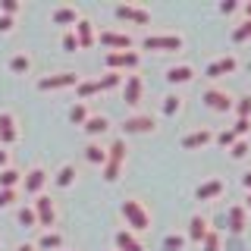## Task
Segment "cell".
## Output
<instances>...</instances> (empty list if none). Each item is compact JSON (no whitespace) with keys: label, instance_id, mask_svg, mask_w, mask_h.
I'll use <instances>...</instances> for the list:
<instances>
[{"label":"cell","instance_id":"cell-1","mask_svg":"<svg viewBox=\"0 0 251 251\" xmlns=\"http://www.w3.org/2000/svg\"><path fill=\"white\" fill-rule=\"evenodd\" d=\"M120 214L126 220V226H129V232H145L151 229V214H148V207L141 204L138 198H126L120 204Z\"/></svg>","mask_w":251,"mask_h":251},{"label":"cell","instance_id":"cell-2","mask_svg":"<svg viewBox=\"0 0 251 251\" xmlns=\"http://www.w3.org/2000/svg\"><path fill=\"white\" fill-rule=\"evenodd\" d=\"M126 163V138H113L107 145V163H104V182H116Z\"/></svg>","mask_w":251,"mask_h":251},{"label":"cell","instance_id":"cell-3","mask_svg":"<svg viewBox=\"0 0 251 251\" xmlns=\"http://www.w3.org/2000/svg\"><path fill=\"white\" fill-rule=\"evenodd\" d=\"M201 100H204V107L214 110V113H232V107H235V98H232L229 91L217 88V85L204 88V91H201Z\"/></svg>","mask_w":251,"mask_h":251},{"label":"cell","instance_id":"cell-4","mask_svg":"<svg viewBox=\"0 0 251 251\" xmlns=\"http://www.w3.org/2000/svg\"><path fill=\"white\" fill-rule=\"evenodd\" d=\"M113 16L123 22H132V25H151V10L141 3H116Z\"/></svg>","mask_w":251,"mask_h":251},{"label":"cell","instance_id":"cell-5","mask_svg":"<svg viewBox=\"0 0 251 251\" xmlns=\"http://www.w3.org/2000/svg\"><path fill=\"white\" fill-rule=\"evenodd\" d=\"M75 85H78V73H73V69L38 78V91H60V88H75Z\"/></svg>","mask_w":251,"mask_h":251},{"label":"cell","instance_id":"cell-6","mask_svg":"<svg viewBox=\"0 0 251 251\" xmlns=\"http://www.w3.org/2000/svg\"><path fill=\"white\" fill-rule=\"evenodd\" d=\"M31 207H35L38 226H41V229H53V223H57V204H53L50 195H38V198L31 201Z\"/></svg>","mask_w":251,"mask_h":251},{"label":"cell","instance_id":"cell-7","mask_svg":"<svg viewBox=\"0 0 251 251\" xmlns=\"http://www.w3.org/2000/svg\"><path fill=\"white\" fill-rule=\"evenodd\" d=\"M182 35H148L141 38V47L145 50H163V53H176L182 50Z\"/></svg>","mask_w":251,"mask_h":251},{"label":"cell","instance_id":"cell-8","mask_svg":"<svg viewBox=\"0 0 251 251\" xmlns=\"http://www.w3.org/2000/svg\"><path fill=\"white\" fill-rule=\"evenodd\" d=\"M120 129L126 132V135H148V132L157 129V120H154L151 113H129L123 120Z\"/></svg>","mask_w":251,"mask_h":251},{"label":"cell","instance_id":"cell-9","mask_svg":"<svg viewBox=\"0 0 251 251\" xmlns=\"http://www.w3.org/2000/svg\"><path fill=\"white\" fill-rule=\"evenodd\" d=\"M50 182V173L44 167H31L28 173H22V188H25L28 198H38V195H44V185Z\"/></svg>","mask_w":251,"mask_h":251},{"label":"cell","instance_id":"cell-10","mask_svg":"<svg viewBox=\"0 0 251 251\" xmlns=\"http://www.w3.org/2000/svg\"><path fill=\"white\" fill-rule=\"evenodd\" d=\"M98 44L107 47V53H120V50H132V35H126V31H116V28H104L98 35Z\"/></svg>","mask_w":251,"mask_h":251},{"label":"cell","instance_id":"cell-11","mask_svg":"<svg viewBox=\"0 0 251 251\" xmlns=\"http://www.w3.org/2000/svg\"><path fill=\"white\" fill-rule=\"evenodd\" d=\"M107 69L110 73H123V69H129V73H135L138 63H141V53L138 50H120V53H107Z\"/></svg>","mask_w":251,"mask_h":251},{"label":"cell","instance_id":"cell-12","mask_svg":"<svg viewBox=\"0 0 251 251\" xmlns=\"http://www.w3.org/2000/svg\"><path fill=\"white\" fill-rule=\"evenodd\" d=\"M141 94H145V82H141L138 73H129L123 78V100L129 107H138L141 104Z\"/></svg>","mask_w":251,"mask_h":251},{"label":"cell","instance_id":"cell-13","mask_svg":"<svg viewBox=\"0 0 251 251\" xmlns=\"http://www.w3.org/2000/svg\"><path fill=\"white\" fill-rule=\"evenodd\" d=\"M16 141H19V123L10 110H3L0 113V148H10Z\"/></svg>","mask_w":251,"mask_h":251},{"label":"cell","instance_id":"cell-14","mask_svg":"<svg viewBox=\"0 0 251 251\" xmlns=\"http://www.w3.org/2000/svg\"><path fill=\"white\" fill-rule=\"evenodd\" d=\"M235 69H239V60H235V53H226V57H220V60H214V63H207L204 75H207V78H223V75H232Z\"/></svg>","mask_w":251,"mask_h":251},{"label":"cell","instance_id":"cell-15","mask_svg":"<svg viewBox=\"0 0 251 251\" xmlns=\"http://www.w3.org/2000/svg\"><path fill=\"white\" fill-rule=\"evenodd\" d=\"M223 192H226V182L220 176H210L207 182H201L198 188H195V201H217Z\"/></svg>","mask_w":251,"mask_h":251},{"label":"cell","instance_id":"cell-16","mask_svg":"<svg viewBox=\"0 0 251 251\" xmlns=\"http://www.w3.org/2000/svg\"><path fill=\"white\" fill-rule=\"evenodd\" d=\"M78 19H82V16H78V6H73V3L53 6V13H50V22L53 25H63V28H75Z\"/></svg>","mask_w":251,"mask_h":251},{"label":"cell","instance_id":"cell-17","mask_svg":"<svg viewBox=\"0 0 251 251\" xmlns=\"http://www.w3.org/2000/svg\"><path fill=\"white\" fill-rule=\"evenodd\" d=\"M163 78H167L170 85H188L195 78V66L192 63H173L167 73H163Z\"/></svg>","mask_w":251,"mask_h":251},{"label":"cell","instance_id":"cell-18","mask_svg":"<svg viewBox=\"0 0 251 251\" xmlns=\"http://www.w3.org/2000/svg\"><path fill=\"white\" fill-rule=\"evenodd\" d=\"M82 132H85L91 141L100 138V135H107V132H110V116H107V113H91L88 123L82 126Z\"/></svg>","mask_w":251,"mask_h":251},{"label":"cell","instance_id":"cell-19","mask_svg":"<svg viewBox=\"0 0 251 251\" xmlns=\"http://www.w3.org/2000/svg\"><path fill=\"white\" fill-rule=\"evenodd\" d=\"M75 38H78V50H91L94 44H98V31H94V25L88 19H78L75 22Z\"/></svg>","mask_w":251,"mask_h":251},{"label":"cell","instance_id":"cell-20","mask_svg":"<svg viewBox=\"0 0 251 251\" xmlns=\"http://www.w3.org/2000/svg\"><path fill=\"white\" fill-rule=\"evenodd\" d=\"M210 141H214V132L210 129H195V132H188V135L179 138V145H182V151H198V148L210 145Z\"/></svg>","mask_w":251,"mask_h":251},{"label":"cell","instance_id":"cell-21","mask_svg":"<svg viewBox=\"0 0 251 251\" xmlns=\"http://www.w3.org/2000/svg\"><path fill=\"white\" fill-rule=\"evenodd\" d=\"M226 223H229L232 232H245V226H248V210H245V204H232V207L226 210Z\"/></svg>","mask_w":251,"mask_h":251},{"label":"cell","instance_id":"cell-22","mask_svg":"<svg viewBox=\"0 0 251 251\" xmlns=\"http://www.w3.org/2000/svg\"><path fill=\"white\" fill-rule=\"evenodd\" d=\"M113 242H116V251H145L141 239H138L135 232H129V229H116Z\"/></svg>","mask_w":251,"mask_h":251},{"label":"cell","instance_id":"cell-23","mask_svg":"<svg viewBox=\"0 0 251 251\" xmlns=\"http://www.w3.org/2000/svg\"><path fill=\"white\" fill-rule=\"evenodd\" d=\"M207 232H210V226H207V217H204V214H195L192 220H188V235H185L188 242H198V245H201Z\"/></svg>","mask_w":251,"mask_h":251},{"label":"cell","instance_id":"cell-24","mask_svg":"<svg viewBox=\"0 0 251 251\" xmlns=\"http://www.w3.org/2000/svg\"><path fill=\"white\" fill-rule=\"evenodd\" d=\"M35 248H38V251H63V232H57V229H44L41 235H38Z\"/></svg>","mask_w":251,"mask_h":251},{"label":"cell","instance_id":"cell-25","mask_svg":"<svg viewBox=\"0 0 251 251\" xmlns=\"http://www.w3.org/2000/svg\"><path fill=\"white\" fill-rule=\"evenodd\" d=\"M75 179H78V170H75V163H63V167L50 176V182L57 185V188H69V185H75Z\"/></svg>","mask_w":251,"mask_h":251},{"label":"cell","instance_id":"cell-26","mask_svg":"<svg viewBox=\"0 0 251 251\" xmlns=\"http://www.w3.org/2000/svg\"><path fill=\"white\" fill-rule=\"evenodd\" d=\"M82 157H85V163H91V167H104L107 163V148L100 145V141H88Z\"/></svg>","mask_w":251,"mask_h":251},{"label":"cell","instance_id":"cell-27","mask_svg":"<svg viewBox=\"0 0 251 251\" xmlns=\"http://www.w3.org/2000/svg\"><path fill=\"white\" fill-rule=\"evenodd\" d=\"M179 110H182V94H179V91H167L163 100H160V113L167 116V120H173Z\"/></svg>","mask_w":251,"mask_h":251},{"label":"cell","instance_id":"cell-28","mask_svg":"<svg viewBox=\"0 0 251 251\" xmlns=\"http://www.w3.org/2000/svg\"><path fill=\"white\" fill-rule=\"evenodd\" d=\"M88 116H91V107L85 104V100H75V104L66 110V120L73 123V126H85V123H88Z\"/></svg>","mask_w":251,"mask_h":251},{"label":"cell","instance_id":"cell-29","mask_svg":"<svg viewBox=\"0 0 251 251\" xmlns=\"http://www.w3.org/2000/svg\"><path fill=\"white\" fill-rule=\"evenodd\" d=\"M75 94H78V100H88L94 98V94H100V85H98V78H78V85H75Z\"/></svg>","mask_w":251,"mask_h":251},{"label":"cell","instance_id":"cell-30","mask_svg":"<svg viewBox=\"0 0 251 251\" xmlns=\"http://www.w3.org/2000/svg\"><path fill=\"white\" fill-rule=\"evenodd\" d=\"M16 223H19L22 229H31V226H38L35 207H31V204H19V207H16Z\"/></svg>","mask_w":251,"mask_h":251},{"label":"cell","instance_id":"cell-31","mask_svg":"<svg viewBox=\"0 0 251 251\" xmlns=\"http://www.w3.org/2000/svg\"><path fill=\"white\" fill-rule=\"evenodd\" d=\"M6 69L16 73V75H25L31 69V57H28V53H13V57L6 60Z\"/></svg>","mask_w":251,"mask_h":251},{"label":"cell","instance_id":"cell-32","mask_svg":"<svg viewBox=\"0 0 251 251\" xmlns=\"http://www.w3.org/2000/svg\"><path fill=\"white\" fill-rule=\"evenodd\" d=\"M22 185V173L13 167H6V170H0V188H19Z\"/></svg>","mask_w":251,"mask_h":251},{"label":"cell","instance_id":"cell-33","mask_svg":"<svg viewBox=\"0 0 251 251\" xmlns=\"http://www.w3.org/2000/svg\"><path fill=\"white\" fill-rule=\"evenodd\" d=\"M123 78H126L123 73H110V69H107V73L98 78V85H100V91H110V88H123Z\"/></svg>","mask_w":251,"mask_h":251},{"label":"cell","instance_id":"cell-34","mask_svg":"<svg viewBox=\"0 0 251 251\" xmlns=\"http://www.w3.org/2000/svg\"><path fill=\"white\" fill-rule=\"evenodd\" d=\"M232 113H235V120H251V94H242V98H235Z\"/></svg>","mask_w":251,"mask_h":251},{"label":"cell","instance_id":"cell-35","mask_svg":"<svg viewBox=\"0 0 251 251\" xmlns=\"http://www.w3.org/2000/svg\"><path fill=\"white\" fill-rule=\"evenodd\" d=\"M214 141H217L220 148H223V151H229L235 141H239V135H235V132H232V126H229V129H220L217 135H214Z\"/></svg>","mask_w":251,"mask_h":251},{"label":"cell","instance_id":"cell-36","mask_svg":"<svg viewBox=\"0 0 251 251\" xmlns=\"http://www.w3.org/2000/svg\"><path fill=\"white\" fill-rule=\"evenodd\" d=\"M185 245H188V239L179 235V232H173V235L163 239V251H185Z\"/></svg>","mask_w":251,"mask_h":251},{"label":"cell","instance_id":"cell-37","mask_svg":"<svg viewBox=\"0 0 251 251\" xmlns=\"http://www.w3.org/2000/svg\"><path fill=\"white\" fill-rule=\"evenodd\" d=\"M60 44H63V50H66V53H75V50H78V38H75V31H73V28H66V31H63V38H60Z\"/></svg>","mask_w":251,"mask_h":251},{"label":"cell","instance_id":"cell-38","mask_svg":"<svg viewBox=\"0 0 251 251\" xmlns=\"http://www.w3.org/2000/svg\"><path fill=\"white\" fill-rule=\"evenodd\" d=\"M248 151H251V145H248L245 138H239V141H235V145L229 148V157H232V160H245Z\"/></svg>","mask_w":251,"mask_h":251},{"label":"cell","instance_id":"cell-39","mask_svg":"<svg viewBox=\"0 0 251 251\" xmlns=\"http://www.w3.org/2000/svg\"><path fill=\"white\" fill-rule=\"evenodd\" d=\"M220 245H223V239H220V232H217V229H210L207 235H204V242H201V248H204V251H220Z\"/></svg>","mask_w":251,"mask_h":251},{"label":"cell","instance_id":"cell-40","mask_svg":"<svg viewBox=\"0 0 251 251\" xmlns=\"http://www.w3.org/2000/svg\"><path fill=\"white\" fill-rule=\"evenodd\" d=\"M248 38H251V19H245L242 25H235V28H232V41H235V44L248 41Z\"/></svg>","mask_w":251,"mask_h":251},{"label":"cell","instance_id":"cell-41","mask_svg":"<svg viewBox=\"0 0 251 251\" xmlns=\"http://www.w3.org/2000/svg\"><path fill=\"white\" fill-rule=\"evenodd\" d=\"M16 201H19V192H16V188H0V210L13 207Z\"/></svg>","mask_w":251,"mask_h":251},{"label":"cell","instance_id":"cell-42","mask_svg":"<svg viewBox=\"0 0 251 251\" xmlns=\"http://www.w3.org/2000/svg\"><path fill=\"white\" fill-rule=\"evenodd\" d=\"M19 10H22V3L19 0H0V16H19Z\"/></svg>","mask_w":251,"mask_h":251},{"label":"cell","instance_id":"cell-43","mask_svg":"<svg viewBox=\"0 0 251 251\" xmlns=\"http://www.w3.org/2000/svg\"><path fill=\"white\" fill-rule=\"evenodd\" d=\"M232 132L239 138H245V135H251V120H235V126H232Z\"/></svg>","mask_w":251,"mask_h":251},{"label":"cell","instance_id":"cell-44","mask_svg":"<svg viewBox=\"0 0 251 251\" xmlns=\"http://www.w3.org/2000/svg\"><path fill=\"white\" fill-rule=\"evenodd\" d=\"M13 25H16V19H13V16H0V35L13 31Z\"/></svg>","mask_w":251,"mask_h":251},{"label":"cell","instance_id":"cell-45","mask_svg":"<svg viewBox=\"0 0 251 251\" xmlns=\"http://www.w3.org/2000/svg\"><path fill=\"white\" fill-rule=\"evenodd\" d=\"M235 10H239V3H235V0H223V3H220V13H223V16H229Z\"/></svg>","mask_w":251,"mask_h":251},{"label":"cell","instance_id":"cell-46","mask_svg":"<svg viewBox=\"0 0 251 251\" xmlns=\"http://www.w3.org/2000/svg\"><path fill=\"white\" fill-rule=\"evenodd\" d=\"M6 167H10V151L0 148V170H6Z\"/></svg>","mask_w":251,"mask_h":251},{"label":"cell","instance_id":"cell-47","mask_svg":"<svg viewBox=\"0 0 251 251\" xmlns=\"http://www.w3.org/2000/svg\"><path fill=\"white\" fill-rule=\"evenodd\" d=\"M242 185H245V192H251V170L242 173Z\"/></svg>","mask_w":251,"mask_h":251},{"label":"cell","instance_id":"cell-48","mask_svg":"<svg viewBox=\"0 0 251 251\" xmlns=\"http://www.w3.org/2000/svg\"><path fill=\"white\" fill-rule=\"evenodd\" d=\"M16 251H38V248H35V242H22V245L16 248Z\"/></svg>","mask_w":251,"mask_h":251},{"label":"cell","instance_id":"cell-49","mask_svg":"<svg viewBox=\"0 0 251 251\" xmlns=\"http://www.w3.org/2000/svg\"><path fill=\"white\" fill-rule=\"evenodd\" d=\"M245 210H248V214H251V192L245 195Z\"/></svg>","mask_w":251,"mask_h":251},{"label":"cell","instance_id":"cell-50","mask_svg":"<svg viewBox=\"0 0 251 251\" xmlns=\"http://www.w3.org/2000/svg\"><path fill=\"white\" fill-rule=\"evenodd\" d=\"M245 16H248V19H251V0H248V3H245Z\"/></svg>","mask_w":251,"mask_h":251},{"label":"cell","instance_id":"cell-51","mask_svg":"<svg viewBox=\"0 0 251 251\" xmlns=\"http://www.w3.org/2000/svg\"><path fill=\"white\" fill-rule=\"evenodd\" d=\"M63 251H73V248H63Z\"/></svg>","mask_w":251,"mask_h":251}]
</instances>
